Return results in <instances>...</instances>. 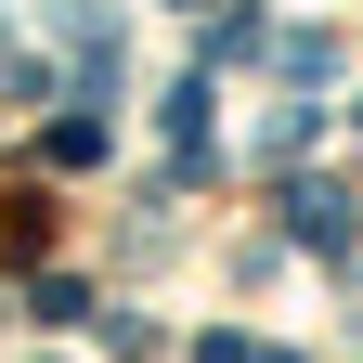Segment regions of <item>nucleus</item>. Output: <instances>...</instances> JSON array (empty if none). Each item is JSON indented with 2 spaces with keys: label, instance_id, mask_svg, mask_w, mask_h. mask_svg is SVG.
Listing matches in <instances>:
<instances>
[{
  "label": "nucleus",
  "instance_id": "f257e3e1",
  "mask_svg": "<svg viewBox=\"0 0 363 363\" xmlns=\"http://www.w3.org/2000/svg\"><path fill=\"white\" fill-rule=\"evenodd\" d=\"M286 208H298V247H350V208H337V182H298Z\"/></svg>",
  "mask_w": 363,
  "mask_h": 363
},
{
  "label": "nucleus",
  "instance_id": "f03ea898",
  "mask_svg": "<svg viewBox=\"0 0 363 363\" xmlns=\"http://www.w3.org/2000/svg\"><path fill=\"white\" fill-rule=\"evenodd\" d=\"M39 156H52V169H91V156H104V117H52V143H39Z\"/></svg>",
  "mask_w": 363,
  "mask_h": 363
}]
</instances>
